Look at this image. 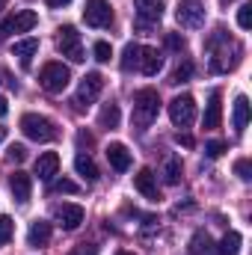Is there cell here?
Wrapping results in <instances>:
<instances>
[{"mask_svg": "<svg viewBox=\"0 0 252 255\" xmlns=\"http://www.w3.org/2000/svg\"><path fill=\"white\" fill-rule=\"evenodd\" d=\"M21 130H24V136L36 139V142H51V139L57 136L54 122H51L48 116H39V113H27V116H21Z\"/></svg>", "mask_w": 252, "mask_h": 255, "instance_id": "cell-2", "label": "cell"}, {"mask_svg": "<svg viewBox=\"0 0 252 255\" xmlns=\"http://www.w3.org/2000/svg\"><path fill=\"white\" fill-rule=\"evenodd\" d=\"M232 122H235V130H244V128H247V122H250V98H247V95H238Z\"/></svg>", "mask_w": 252, "mask_h": 255, "instance_id": "cell-19", "label": "cell"}, {"mask_svg": "<svg viewBox=\"0 0 252 255\" xmlns=\"http://www.w3.org/2000/svg\"><path fill=\"white\" fill-rule=\"evenodd\" d=\"M36 24H39V15H36L33 9H24V12H18V15L0 21V39H6V36H12V33H27V30H33Z\"/></svg>", "mask_w": 252, "mask_h": 255, "instance_id": "cell-8", "label": "cell"}, {"mask_svg": "<svg viewBox=\"0 0 252 255\" xmlns=\"http://www.w3.org/2000/svg\"><path fill=\"white\" fill-rule=\"evenodd\" d=\"M101 89H104V77H101L98 71H89V74L80 80V89H77V95H74V107H77V110L89 107V104L101 95Z\"/></svg>", "mask_w": 252, "mask_h": 255, "instance_id": "cell-6", "label": "cell"}, {"mask_svg": "<svg viewBox=\"0 0 252 255\" xmlns=\"http://www.w3.org/2000/svg\"><path fill=\"white\" fill-rule=\"evenodd\" d=\"M139 54H142V45H125V54H122V68L125 71H133V68H139Z\"/></svg>", "mask_w": 252, "mask_h": 255, "instance_id": "cell-23", "label": "cell"}, {"mask_svg": "<svg viewBox=\"0 0 252 255\" xmlns=\"http://www.w3.org/2000/svg\"><path fill=\"white\" fill-rule=\"evenodd\" d=\"M39 51V39H21L12 45V57H18L21 63H30V57Z\"/></svg>", "mask_w": 252, "mask_h": 255, "instance_id": "cell-20", "label": "cell"}, {"mask_svg": "<svg viewBox=\"0 0 252 255\" xmlns=\"http://www.w3.org/2000/svg\"><path fill=\"white\" fill-rule=\"evenodd\" d=\"M9 190H12V196L24 205L27 199H30V190H33V181H30V175L27 172H15L12 178H9Z\"/></svg>", "mask_w": 252, "mask_h": 255, "instance_id": "cell-15", "label": "cell"}, {"mask_svg": "<svg viewBox=\"0 0 252 255\" xmlns=\"http://www.w3.org/2000/svg\"><path fill=\"white\" fill-rule=\"evenodd\" d=\"M157 113H160V95H157V89H151V86L139 89L133 95V122L139 128H148L157 119Z\"/></svg>", "mask_w": 252, "mask_h": 255, "instance_id": "cell-1", "label": "cell"}, {"mask_svg": "<svg viewBox=\"0 0 252 255\" xmlns=\"http://www.w3.org/2000/svg\"><path fill=\"white\" fill-rule=\"evenodd\" d=\"M3 136H6V128L0 125V142H3Z\"/></svg>", "mask_w": 252, "mask_h": 255, "instance_id": "cell-40", "label": "cell"}, {"mask_svg": "<svg viewBox=\"0 0 252 255\" xmlns=\"http://www.w3.org/2000/svg\"><path fill=\"white\" fill-rule=\"evenodd\" d=\"M6 113H9V101H6V98H3V95H0V119H3V116H6Z\"/></svg>", "mask_w": 252, "mask_h": 255, "instance_id": "cell-38", "label": "cell"}, {"mask_svg": "<svg viewBox=\"0 0 252 255\" xmlns=\"http://www.w3.org/2000/svg\"><path fill=\"white\" fill-rule=\"evenodd\" d=\"M45 3H48L51 9H63V6H68V3H71V0H45Z\"/></svg>", "mask_w": 252, "mask_h": 255, "instance_id": "cell-37", "label": "cell"}, {"mask_svg": "<svg viewBox=\"0 0 252 255\" xmlns=\"http://www.w3.org/2000/svg\"><path fill=\"white\" fill-rule=\"evenodd\" d=\"M223 151H226V142H220V139H214V142L205 145V154H208V157H220Z\"/></svg>", "mask_w": 252, "mask_h": 255, "instance_id": "cell-33", "label": "cell"}, {"mask_svg": "<svg viewBox=\"0 0 252 255\" xmlns=\"http://www.w3.org/2000/svg\"><path fill=\"white\" fill-rule=\"evenodd\" d=\"M110 57H113V48L107 42H95V60L98 63H110Z\"/></svg>", "mask_w": 252, "mask_h": 255, "instance_id": "cell-30", "label": "cell"}, {"mask_svg": "<svg viewBox=\"0 0 252 255\" xmlns=\"http://www.w3.org/2000/svg\"><path fill=\"white\" fill-rule=\"evenodd\" d=\"M133 187L142 193L148 202H160V190H157V175L151 169H139L133 175Z\"/></svg>", "mask_w": 252, "mask_h": 255, "instance_id": "cell-10", "label": "cell"}, {"mask_svg": "<svg viewBox=\"0 0 252 255\" xmlns=\"http://www.w3.org/2000/svg\"><path fill=\"white\" fill-rule=\"evenodd\" d=\"M178 142H181V145H187V148H190V145H193V136H178Z\"/></svg>", "mask_w": 252, "mask_h": 255, "instance_id": "cell-39", "label": "cell"}, {"mask_svg": "<svg viewBox=\"0 0 252 255\" xmlns=\"http://www.w3.org/2000/svg\"><path fill=\"white\" fill-rule=\"evenodd\" d=\"M223 3H232V0H223Z\"/></svg>", "mask_w": 252, "mask_h": 255, "instance_id": "cell-43", "label": "cell"}, {"mask_svg": "<svg viewBox=\"0 0 252 255\" xmlns=\"http://www.w3.org/2000/svg\"><path fill=\"white\" fill-rule=\"evenodd\" d=\"M57 172H60V157H57V151L39 154V160H36V175H39V181H51Z\"/></svg>", "mask_w": 252, "mask_h": 255, "instance_id": "cell-13", "label": "cell"}, {"mask_svg": "<svg viewBox=\"0 0 252 255\" xmlns=\"http://www.w3.org/2000/svg\"><path fill=\"white\" fill-rule=\"evenodd\" d=\"M12 229H15V223L0 214V244H9L12 241Z\"/></svg>", "mask_w": 252, "mask_h": 255, "instance_id": "cell-28", "label": "cell"}, {"mask_svg": "<svg viewBox=\"0 0 252 255\" xmlns=\"http://www.w3.org/2000/svg\"><path fill=\"white\" fill-rule=\"evenodd\" d=\"M238 24H241V30H250L252 27V6H241V12H238Z\"/></svg>", "mask_w": 252, "mask_h": 255, "instance_id": "cell-32", "label": "cell"}, {"mask_svg": "<svg viewBox=\"0 0 252 255\" xmlns=\"http://www.w3.org/2000/svg\"><path fill=\"white\" fill-rule=\"evenodd\" d=\"M208 247H211V238H208L205 232H199V235H193V241H190V250H193L196 255L208 253Z\"/></svg>", "mask_w": 252, "mask_h": 255, "instance_id": "cell-26", "label": "cell"}, {"mask_svg": "<svg viewBox=\"0 0 252 255\" xmlns=\"http://www.w3.org/2000/svg\"><path fill=\"white\" fill-rule=\"evenodd\" d=\"M74 169H77V175H83L86 181H95V178H98V166H95V160H92L89 154H77V157H74Z\"/></svg>", "mask_w": 252, "mask_h": 255, "instance_id": "cell-21", "label": "cell"}, {"mask_svg": "<svg viewBox=\"0 0 252 255\" xmlns=\"http://www.w3.org/2000/svg\"><path fill=\"white\" fill-rule=\"evenodd\" d=\"M57 223L63 226L65 232H74V229L83 223V208H80V205H68V202L60 205V208H57Z\"/></svg>", "mask_w": 252, "mask_h": 255, "instance_id": "cell-12", "label": "cell"}, {"mask_svg": "<svg viewBox=\"0 0 252 255\" xmlns=\"http://www.w3.org/2000/svg\"><path fill=\"white\" fill-rule=\"evenodd\" d=\"M6 157H9V160H15V163H21V160L27 157V148H24L21 142H15V145H9V148H6Z\"/></svg>", "mask_w": 252, "mask_h": 255, "instance_id": "cell-31", "label": "cell"}, {"mask_svg": "<svg viewBox=\"0 0 252 255\" xmlns=\"http://www.w3.org/2000/svg\"><path fill=\"white\" fill-rule=\"evenodd\" d=\"M107 160H110V166L116 172H125L127 166H130V151H127L122 142H110L107 145Z\"/></svg>", "mask_w": 252, "mask_h": 255, "instance_id": "cell-14", "label": "cell"}, {"mask_svg": "<svg viewBox=\"0 0 252 255\" xmlns=\"http://www.w3.org/2000/svg\"><path fill=\"white\" fill-rule=\"evenodd\" d=\"M220 253L223 255H238L241 253V235H238V232H229V235L220 241Z\"/></svg>", "mask_w": 252, "mask_h": 255, "instance_id": "cell-25", "label": "cell"}, {"mask_svg": "<svg viewBox=\"0 0 252 255\" xmlns=\"http://www.w3.org/2000/svg\"><path fill=\"white\" fill-rule=\"evenodd\" d=\"M190 77H193V63H181L172 71V83H187Z\"/></svg>", "mask_w": 252, "mask_h": 255, "instance_id": "cell-27", "label": "cell"}, {"mask_svg": "<svg viewBox=\"0 0 252 255\" xmlns=\"http://www.w3.org/2000/svg\"><path fill=\"white\" fill-rule=\"evenodd\" d=\"M133 6H136V18H139L142 27L157 24L160 15H163V3L160 0H133Z\"/></svg>", "mask_w": 252, "mask_h": 255, "instance_id": "cell-11", "label": "cell"}, {"mask_svg": "<svg viewBox=\"0 0 252 255\" xmlns=\"http://www.w3.org/2000/svg\"><path fill=\"white\" fill-rule=\"evenodd\" d=\"M116 255H133V253H125V250H119V253H116Z\"/></svg>", "mask_w": 252, "mask_h": 255, "instance_id": "cell-42", "label": "cell"}, {"mask_svg": "<svg viewBox=\"0 0 252 255\" xmlns=\"http://www.w3.org/2000/svg\"><path fill=\"white\" fill-rule=\"evenodd\" d=\"M68 80H71V71H68L63 63H48L45 68H42V74H39L42 89H45V92H51V95L63 92L65 86H68Z\"/></svg>", "mask_w": 252, "mask_h": 255, "instance_id": "cell-4", "label": "cell"}, {"mask_svg": "<svg viewBox=\"0 0 252 255\" xmlns=\"http://www.w3.org/2000/svg\"><path fill=\"white\" fill-rule=\"evenodd\" d=\"M3 9H6V0H0V12H3Z\"/></svg>", "mask_w": 252, "mask_h": 255, "instance_id": "cell-41", "label": "cell"}, {"mask_svg": "<svg viewBox=\"0 0 252 255\" xmlns=\"http://www.w3.org/2000/svg\"><path fill=\"white\" fill-rule=\"evenodd\" d=\"M60 36H57V48H60V54L68 57L71 63H83L86 60V54H83V45H80V33L71 27V24H65L57 30Z\"/></svg>", "mask_w": 252, "mask_h": 255, "instance_id": "cell-3", "label": "cell"}, {"mask_svg": "<svg viewBox=\"0 0 252 255\" xmlns=\"http://www.w3.org/2000/svg\"><path fill=\"white\" fill-rule=\"evenodd\" d=\"M160 65H163V60H160V54L154 48H142V54H139V71L145 77H154L160 71Z\"/></svg>", "mask_w": 252, "mask_h": 255, "instance_id": "cell-16", "label": "cell"}, {"mask_svg": "<svg viewBox=\"0 0 252 255\" xmlns=\"http://www.w3.org/2000/svg\"><path fill=\"white\" fill-rule=\"evenodd\" d=\"M178 24L181 27H202L205 24V3L202 0H181L178 3V12H175Z\"/></svg>", "mask_w": 252, "mask_h": 255, "instance_id": "cell-9", "label": "cell"}, {"mask_svg": "<svg viewBox=\"0 0 252 255\" xmlns=\"http://www.w3.org/2000/svg\"><path fill=\"white\" fill-rule=\"evenodd\" d=\"M83 21L89 27H110L113 24V6H110V0H86Z\"/></svg>", "mask_w": 252, "mask_h": 255, "instance_id": "cell-7", "label": "cell"}, {"mask_svg": "<svg viewBox=\"0 0 252 255\" xmlns=\"http://www.w3.org/2000/svg\"><path fill=\"white\" fill-rule=\"evenodd\" d=\"M48 241H51V223H42V220L33 223L30 232H27V244L30 247H45Z\"/></svg>", "mask_w": 252, "mask_h": 255, "instance_id": "cell-17", "label": "cell"}, {"mask_svg": "<svg viewBox=\"0 0 252 255\" xmlns=\"http://www.w3.org/2000/svg\"><path fill=\"white\" fill-rule=\"evenodd\" d=\"M54 190H57V193H77V184H74V181H68V178H63V181H57V184H54Z\"/></svg>", "mask_w": 252, "mask_h": 255, "instance_id": "cell-35", "label": "cell"}, {"mask_svg": "<svg viewBox=\"0 0 252 255\" xmlns=\"http://www.w3.org/2000/svg\"><path fill=\"white\" fill-rule=\"evenodd\" d=\"M119 119H122L119 107H116V104H104V110H101V116H98V122H101V128L113 130V128H119Z\"/></svg>", "mask_w": 252, "mask_h": 255, "instance_id": "cell-22", "label": "cell"}, {"mask_svg": "<svg viewBox=\"0 0 252 255\" xmlns=\"http://www.w3.org/2000/svg\"><path fill=\"white\" fill-rule=\"evenodd\" d=\"M220 119H223V104H220V92H214V95H211V101H208V110H205L202 125H205V128H217V125H220Z\"/></svg>", "mask_w": 252, "mask_h": 255, "instance_id": "cell-18", "label": "cell"}, {"mask_svg": "<svg viewBox=\"0 0 252 255\" xmlns=\"http://www.w3.org/2000/svg\"><path fill=\"white\" fill-rule=\"evenodd\" d=\"M169 119L175 128H190L196 122V101L193 95H178L169 101Z\"/></svg>", "mask_w": 252, "mask_h": 255, "instance_id": "cell-5", "label": "cell"}, {"mask_svg": "<svg viewBox=\"0 0 252 255\" xmlns=\"http://www.w3.org/2000/svg\"><path fill=\"white\" fill-rule=\"evenodd\" d=\"M163 181L166 184H178L181 181V160L178 157H169L166 166H163Z\"/></svg>", "mask_w": 252, "mask_h": 255, "instance_id": "cell-24", "label": "cell"}, {"mask_svg": "<svg viewBox=\"0 0 252 255\" xmlns=\"http://www.w3.org/2000/svg\"><path fill=\"white\" fill-rule=\"evenodd\" d=\"M166 45H169L172 51H184V36H178V33H169V36H166Z\"/></svg>", "mask_w": 252, "mask_h": 255, "instance_id": "cell-34", "label": "cell"}, {"mask_svg": "<svg viewBox=\"0 0 252 255\" xmlns=\"http://www.w3.org/2000/svg\"><path fill=\"white\" fill-rule=\"evenodd\" d=\"M68 255H98V250H95L92 244H80V247H74Z\"/></svg>", "mask_w": 252, "mask_h": 255, "instance_id": "cell-36", "label": "cell"}, {"mask_svg": "<svg viewBox=\"0 0 252 255\" xmlns=\"http://www.w3.org/2000/svg\"><path fill=\"white\" fill-rule=\"evenodd\" d=\"M235 172H238V178H241V181H250V178H252V163L247 160V157H241V160L235 163Z\"/></svg>", "mask_w": 252, "mask_h": 255, "instance_id": "cell-29", "label": "cell"}]
</instances>
